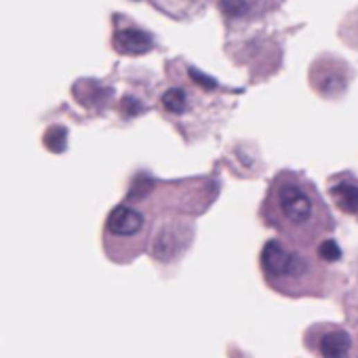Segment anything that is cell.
<instances>
[{
  "mask_svg": "<svg viewBox=\"0 0 358 358\" xmlns=\"http://www.w3.org/2000/svg\"><path fill=\"white\" fill-rule=\"evenodd\" d=\"M274 207L280 217L295 226H308L314 217V198L299 181L291 177H280L274 186Z\"/></svg>",
  "mask_w": 358,
  "mask_h": 358,
  "instance_id": "cell-1",
  "label": "cell"
},
{
  "mask_svg": "<svg viewBox=\"0 0 358 358\" xmlns=\"http://www.w3.org/2000/svg\"><path fill=\"white\" fill-rule=\"evenodd\" d=\"M262 266H264L266 274L272 278H283V276L295 278V276H301L305 270H308V266H305V262L299 258V255L289 253L285 249V244L278 240H270L264 247Z\"/></svg>",
  "mask_w": 358,
  "mask_h": 358,
  "instance_id": "cell-2",
  "label": "cell"
},
{
  "mask_svg": "<svg viewBox=\"0 0 358 358\" xmlns=\"http://www.w3.org/2000/svg\"><path fill=\"white\" fill-rule=\"evenodd\" d=\"M108 230V238H120V240H129L135 234H141L143 230V217L139 211H135L129 204H120L116 207L106 224Z\"/></svg>",
  "mask_w": 358,
  "mask_h": 358,
  "instance_id": "cell-3",
  "label": "cell"
},
{
  "mask_svg": "<svg viewBox=\"0 0 358 358\" xmlns=\"http://www.w3.org/2000/svg\"><path fill=\"white\" fill-rule=\"evenodd\" d=\"M154 46L152 38L145 30L139 28H123L114 34V48L125 55H143Z\"/></svg>",
  "mask_w": 358,
  "mask_h": 358,
  "instance_id": "cell-4",
  "label": "cell"
},
{
  "mask_svg": "<svg viewBox=\"0 0 358 358\" xmlns=\"http://www.w3.org/2000/svg\"><path fill=\"white\" fill-rule=\"evenodd\" d=\"M352 339L346 331H331L321 339L323 358H348Z\"/></svg>",
  "mask_w": 358,
  "mask_h": 358,
  "instance_id": "cell-5",
  "label": "cell"
},
{
  "mask_svg": "<svg viewBox=\"0 0 358 358\" xmlns=\"http://www.w3.org/2000/svg\"><path fill=\"white\" fill-rule=\"evenodd\" d=\"M331 196L335 204L346 213H358V186L354 184H337L331 188Z\"/></svg>",
  "mask_w": 358,
  "mask_h": 358,
  "instance_id": "cell-6",
  "label": "cell"
},
{
  "mask_svg": "<svg viewBox=\"0 0 358 358\" xmlns=\"http://www.w3.org/2000/svg\"><path fill=\"white\" fill-rule=\"evenodd\" d=\"M163 106L173 114H181L188 106V97L181 89H169L163 97Z\"/></svg>",
  "mask_w": 358,
  "mask_h": 358,
  "instance_id": "cell-7",
  "label": "cell"
},
{
  "mask_svg": "<svg viewBox=\"0 0 358 358\" xmlns=\"http://www.w3.org/2000/svg\"><path fill=\"white\" fill-rule=\"evenodd\" d=\"M222 11L228 17H240L249 11L247 0H222Z\"/></svg>",
  "mask_w": 358,
  "mask_h": 358,
  "instance_id": "cell-8",
  "label": "cell"
},
{
  "mask_svg": "<svg viewBox=\"0 0 358 358\" xmlns=\"http://www.w3.org/2000/svg\"><path fill=\"white\" fill-rule=\"evenodd\" d=\"M319 255L325 260V262H337L341 258V249L337 247L335 240H323L321 247H319Z\"/></svg>",
  "mask_w": 358,
  "mask_h": 358,
  "instance_id": "cell-9",
  "label": "cell"
},
{
  "mask_svg": "<svg viewBox=\"0 0 358 358\" xmlns=\"http://www.w3.org/2000/svg\"><path fill=\"white\" fill-rule=\"evenodd\" d=\"M190 76L194 78V82H198V84H200V87H204V89H215V87H217V82H215L211 76L198 72L196 68H190Z\"/></svg>",
  "mask_w": 358,
  "mask_h": 358,
  "instance_id": "cell-10",
  "label": "cell"
}]
</instances>
